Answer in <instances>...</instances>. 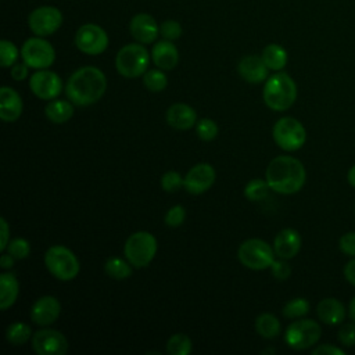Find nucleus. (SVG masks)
Segmentation results:
<instances>
[{"instance_id": "1", "label": "nucleus", "mask_w": 355, "mask_h": 355, "mask_svg": "<svg viewBox=\"0 0 355 355\" xmlns=\"http://www.w3.org/2000/svg\"><path fill=\"white\" fill-rule=\"evenodd\" d=\"M107 89V79L101 69L96 67H82L76 69L67 82V96L71 103L85 107L97 103Z\"/></svg>"}, {"instance_id": "2", "label": "nucleus", "mask_w": 355, "mask_h": 355, "mask_svg": "<svg viewBox=\"0 0 355 355\" xmlns=\"http://www.w3.org/2000/svg\"><path fill=\"white\" fill-rule=\"evenodd\" d=\"M265 178L270 190L280 194H294L305 184L306 172L300 159L279 155L269 162Z\"/></svg>"}, {"instance_id": "3", "label": "nucleus", "mask_w": 355, "mask_h": 355, "mask_svg": "<svg viewBox=\"0 0 355 355\" xmlns=\"http://www.w3.org/2000/svg\"><path fill=\"white\" fill-rule=\"evenodd\" d=\"M262 96L270 110L286 111L295 103L297 85L288 73L277 72L266 79Z\"/></svg>"}, {"instance_id": "4", "label": "nucleus", "mask_w": 355, "mask_h": 355, "mask_svg": "<svg viewBox=\"0 0 355 355\" xmlns=\"http://www.w3.org/2000/svg\"><path fill=\"white\" fill-rule=\"evenodd\" d=\"M150 54L141 43H129L119 49L115 57L116 71L125 78H137L146 73Z\"/></svg>"}, {"instance_id": "5", "label": "nucleus", "mask_w": 355, "mask_h": 355, "mask_svg": "<svg viewBox=\"0 0 355 355\" xmlns=\"http://www.w3.org/2000/svg\"><path fill=\"white\" fill-rule=\"evenodd\" d=\"M44 263L49 272L58 280H73L79 273V261L75 254L64 245H53L44 254Z\"/></svg>"}, {"instance_id": "6", "label": "nucleus", "mask_w": 355, "mask_h": 355, "mask_svg": "<svg viewBox=\"0 0 355 355\" xmlns=\"http://www.w3.org/2000/svg\"><path fill=\"white\" fill-rule=\"evenodd\" d=\"M157 240L155 237L144 230L130 234L125 243L126 259L135 268L147 266L155 257Z\"/></svg>"}, {"instance_id": "7", "label": "nucleus", "mask_w": 355, "mask_h": 355, "mask_svg": "<svg viewBox=\"0 0 355 355\" xmlns=\"http://www.w3.org/2000/svg\"><path fill=\"white\" fill-rule=\"evenodd\" d=\"M240 262L252 270L270 268L275 261V250L261 239H248L243 241L237 251Z\"/></svg>"}, {"instance_id": "8", "label": "nucleus", "mask_w": 355, "mask_h": 355, "mask_svg": "<svg viewBox=\"0 0 355 355\" xmlns=\"http://www.w3.org/2000/svg\"><path fill=\"white\" fill-rule=\"evenodd\" d=\"M275 143L284 151L300 150L306 140V132L302 123L293 116L280 118L272 130Z\"/></svg>"}, {"instance_id": "9", "label": "nucleus", "mask_w": 355, "mask_h": 355, "mask_svg": "<svg viewBox=\"0 0 355 355\" xmlns=\"http://www.w3.org/2000/svg\"><path fill=\"white\" fill-rule=\"evenodd\" d=\"M322 334V329L318 322L312 319H300L288 324L284 333L286 344L297 351L311 348L315 345Z\"/></svg>"}, {"instance_id": "10", "label": "nucleus", "mask_w": 355, "mask_h": 355, "mask_svg": "<svg viewBox=\"0 0 355 355\" xmlns=\"http://www.w3.org/2000/svg\"><path fill=\"white\" fill-rule=\"evenodd\" d=\"M21 55L25 64L33 69H46L55 60V51L50 42L42 36L29 37L21 49Z\"/></svg>"}, {"instance_id": "11", "label": "nucleus", "mask_w": 355, "mask_h": 355, "mask_svg": "<svg viewBox=\"0 0 355 355\" xmlns=\"http://www.w3.org/2000/svg\"><path fill=\"white\" fill-rule=\"evenodd\" d=\"M75 44L82 53L97 55L107 50L108 35L100 25L85 24L76 31Z\"/></svg>"}, {"instance_id": "12", "label": "nucleus", "mask_w": 355, "mask_h": 355, "mask_svg": "<svg viewBox=\"0 0 355 355\" xmlns=\"http://www.w3.org/2000/svg\"><path fill=\"white\" fill-rule=\"evenodd\" d=\"M62 24V14L53 6H40L35 8L28 17L29 29L36 36H49L60 29Z\"/></svg>"}, {"instance_id": "13", "label": "nucleus", "mask_w": 355, "mask_h": 355, "mask_svg": "<svg viewBox=\"0 0 355 355\" xmlns=\"http://www.w3.org/2000/svg\"><path fill=\"white\" fill-rule=\"evenodd\" d=\"M32 348L39 355H64L68 351V340L54 329H42L32 336Z\"/></svg>"}, {"instance_id": "14", "label": "nucleus", "mask_w": 355, "mask_h": 355, "mask_svg": "<svg viewBox=\"0 0 355 355\" xmlns=\"http://www.w3.org/2000/svg\"><path fill=\"white\" fill-rule=\"evenodd\" d=\"M29 87L39 98L54 100L62 92V80L53 71L37 69L29 79Z\"/></svg>"}, {"instance_id": "15", "label": "nucleus", "mask_w": 355, "mask_h": 355, "mask_svg": "<svg viewBox=\"0 0 355 355\" xmlns=\"http://www.w3.org/2000/svg\"><path fill=\"white\" fill-rule=\"evenodd\" d=\"M216 173L211 164L201 162L194 165L183 178V187L191 194L205 193L215 182Z\"/></svg>"}, {"instance_id": "16", "label": "nucleus", "mask_w": 355, "mask_h": 355, "mask_svg": "<svg viewBox=\"0 0 355 355\" xmlns=\"http://www.w3.org/2000/svg\"><path fill=\"white\" fill-rule=\"evenodd\" d=\"M61 312V304L53 295H44L35 301L31 308V319L39 326L53 324Z\"/></svg>"}, {"instance_id": "17", "label": "nucleus", "mask_w": 355, "mask_h": 355, "mask_svg": "<svg viewBox=\"0 0 355 355\" xmlns=\"http://www.w3.org/2000/svg\"><path fill=\"white\" fill-rule=\"evenodd\" d=\"M129 31L133 39H136L141 44L153 43L159 35V26L155 18L150 14L140 12L136 14L129 24Z\"/></svg>"}, {"instance_id": "18", "label": "nucleus", "mask_w": 355, "mask_h": 355, "mask_svg": "<svg viewBox=\"0 0 355 355\" xmlns=\"http://www.w3.org/2000/svg\"><path fill=\"white\" fill-rule=\"evenodd\" d=\"M301 243L302 240L300 233L295 229L286 227L276 234L273 241V250L279 258L291 259L301 250Z\"/></svg>"}, {"instance_id": "19", "label": "nucleus", "mask_w": 355, "mask_h": 355, "mask_svg": "<svg viewBox=\"0 0 355 355\" xmlns=\"http://www.w3.org/2000/svg\"><path fill=\"white\" fill-rule=\"evenodd\" d=\"M151 60L162 71L173 69L179 62V51L171 40H159L151 50Z\"/></svg>"}, {"instance_id": "20", "label": "nucleus", "mask_w": 355, "mask_h": 355, "mask_svg": "<svg viewBox=\"0 0 355 355\" xmlns=\"http://www.w3.org/2000/svg\"><path fill=\"white\" fill-rule=\"evenodd\" d=\"M237 71H239V75L244 80H247L250 83H261V82L266 80L269 68L263 62L262 57L247 55L240 60V62L237 65Z\"/></svg>"}, {"instance_id": "21", "label": "nucleus", "mask_w": 355, "mask_h": 355, "mask_svg": "<svg viewBox=\"0 0 355 355\" xmlns=\"http://www.w3.org/2000/svg\"><path fill=\"white\" fill-rule=\"evenodd\" d=\"M316 313L320 322L329 326L341 324L347 316V309L341 301L333 297H327L319 301L316 305Z\"/></svg>"}, {"instance_id": "22", "label": "nucleus", "mask_w": 355, "mask_h": 355, "mask_svg": "<svg viewBox=\"0 0 355 355\" xmlns=\"http://www.w3.org/2000/svg\"><path fill=\"white\" fill-rule=\"evenodd\" d=\"M22 100L14 89L8 86L0 89V118L4 122L17 121L22 114Z\"/></svg>"}, {"instance_id": "23", "label": "nucleus", "mask_w": 355, "mask_h": 355, "mask_svg": "<svg viewBox=\"0 0 355 355\" xmlns=\"http://www.w3.org/2000/svg\"><path fill=\"white\" fill-rule=\"evenodd\" d=\"M166 122L175 129L186 130L197 123V112L187 104L176 103L168 108Z\"/></svg>"}, {"instance_id": "24", "label": "nucleus", "mask_w": 355, "mask_h": 355, "mask_svg": "<svg viewBox=\"0 0 355 355\" xmlns=\"http://www.w3.org/2000/svg\"><path fill=\"white\" fill-rule=\"evenodd\" d=\"M19 284L14 273L4 272L0 275V308L6 311L10 308L18 297Z\"/></svg>"}, {"instance_id": "25", "label": "nucleus", "mask_w": 355, "mask_h": 355, "mask_svg": "<svg viewBox=\"0 0 355 355\" xmlns=\"http://www.w3.org/2000/svg\"><path fill=\"white\" fill-rule=\"evenodd\" d=\"M44 114L53 123H65L73 115V105L67 100H51L46 105Z\"/></svg>"}, {"instance_id": "26", "label": "nucleus", "mask_w": 355, "mask_h": 355, "mask_svg": "<svg viewBox=\"0 0 355 355\" xmlns=\"http://www.w3.org/2000/svg\"><path fill=\"white\" fill-rule=\"evenodd\" d=\"M261 57L266 64V67L272 71H280L287 64V51L280 44H276V43L268 44L262 50Z\"/></svg>"}, {"instance_id": "27", "label": "nucleus", "mask_w": 355, "mask_h": 355, "mask_svg": "<svg viewBox=\"0 0 355 355\" xmlns=\"http://www.w3.org/2000/svg\"><path fill=\"white\" fill-rule=\"evenodd\" d=\"M255 330L263 338H275L280 333V322L272 313H261L255 320Z\"/></svg>"}, {"instance_id": "28", "label": "nucleus", "mask_w": 355, "mask_h": 355, "mask_svg": "<svg viewBox=\"0 0 355 355\" xmlns=\"http://www.w3.org/2000/svg\"><path fill=\"white\" fill-rule=\"evenodd\" d=\"M104 270L115 280H125L132 275V263L121 258H110L104 265Z\"/></svg>"}, {"instance_id": "29", "label": "nucleus", "mask_w": 355, "mask_h": 355, "mask_svg": "<svg viewBox=\"0 0 355 355\" xmlns=\"http://www.w3.org/2000/svg\"><path fill=\"white\" fill-rule=\"evenodd\" d=\"M32 337V330L26 323L14 322L6 330V338L12 345H22Z\"/></svg>"}, {"instance_id": "30", "label": "nucleus", "mask_w": 355, "mask_h": 355, "mask_svg": "<svg viewBox=\"0 0 355 355\" xmlns=\"http://www.w3.org/2000/svg\"><path fill=\"white\" fill-rule=\"evenodd\" d=\"M166 351L171 355H189L191 352V340L186 334L176 333L169 337Z\"/></svg>"}, {"instance_id": "31", "label": "nucleus", "mask_w": 355, "mask_h": 355, "mask_svg": "<svg viewBox=\"0 0 355 355\" xmlns=\"http://www.w3.org/2000/svg\"><path fill=\"white\" fill-rule=\"evenodd\" d=\"M309 312V302L305 298H293L291 301H288L284 306H283V316L287 319H297V318H302Z\"/></svg>"}, {"instance_id": "32", "label": "nucleus", "mask_w": 355, "mask_h": 355, "mask_svg": "<svg viewBox=\"0 0 355 355\" xmlns=\"http://www.w3.org/2000/svg\"><path fill=\"white\" fill-rule=\"evenodd\" d=\"M143 83L150 92H162L166 85L168 79L162 69H150L143 75Z\"/></svg>"}, {"instance_id": "33", "label": "nucleus", "mask_w": 355, "mask_h": 355, "mask_svg": "<svg viewBox=\"0 0 355 355\" xmlns=\"http://www.w3.org/2000/svg\"><path fill=\"white\" fill-rule=\"evenodd\" d=\"M270 190L266 179H252L247 183L244 189V196L250 201H259L268 196V191Z\"/></svg>"}, {"instance_id": "34", "label": "nucleus", "mask_w": 355, "mask_h": 355, "mask_svg": "<svg viewBox=\"0 0 355 355\" xmlns=\"http://www.w3.org/2000/svg\"><path fill=\"white\" fill-rule=\"evenodd\" d=\"M18 55H19L18 49L12 42L6 40V39H3L0 42V62H1V67H4V68L12 67L17 62Z\"/></svg>"}, {"instance_id": "35", "label": "nucleus", "mask_w": 355, "mask_h": 355, "mask_svg": "<svg viewBox=\"0 0 355 355\" xmlns=\"http://www.w3.org/2000/svg\"><path fill=\"white\" fill-rule=\"evenodd\" d=\"M196 132H197V136L201 140L209 141V140H214L216 137L219 129H218V125L215 123V121H212L209 118H202L197 122Z\"/></svg>"}, {"instance_id": "36", "label": "nucleus", "mask_w": 355, "mask_h": 355, "mask_svg": "<svg viewBox=\"0 0 355 355\" xmlns=\"http://www.w3.org/2000/svg\"><path fill=\"white\" fill-rule=\"evenodd\" d=\"M7 252L11 254L15 259H25L31 254V244L25 239H14L8 243Z\"/></svg>"}, {"instance_id": "37", "label": "nucleus", "mask_w": 355, "mask_h": 355, "mask_svg": "<svg viewBox=\"0 0 355 355\" xmlns=\"http://www.w3.org/2000/svg\"><path fill=\"white\" fill-rule=\"evenodd\" d=\"M161 186L165 191L168 193H173L178 191L182 186H183V178L180 176L179 172L175 171H169L166 173L162 175L161 178Z\"/></svg>"}, {"instance_id": "38", "label": "nucleus", "mask_w": 355, "mask_h": 355, "mask_svg": "<svg viewBox=\"0 0 355 355\" xmlns=\"http://www.w3.org/2000/svg\"><path fill=\"white\" fill-rule=\"evenodd\" d=\"M159 35L166 39V40H176L180 37L182 35V26L178 21H173V19H168V21H164L161 25H159Z\"/></svg>"}, {"instance_id": "39", "label": "nucleus", "mask_w": 355, "mask_h": 355, "mask_svg": "<svg viewBox=\"0 0 355 355\" xmlns=\"http://www.w3.org/2000/svg\"><path fill=\"white\" fill-rule=\"evenodd\" d=\"M338 341L345 347H354L355 345V322L352 323H344L337 333Z\"/></svg>"}, {"instance_id": "40", "label": "nucleus", "mask_w": 355, "mask_h": 355, "mask_svg": "<svg viewBox=\"0 0 355 355\" xmlns=\"http://www.w3.org/2000/svg\"><path fill=\"white\" fill-rule=\"evenodd\" d=\"M186 218V209L182 205H175L169 208V211L165 215V223L171 227H178L184 222Z\"/></svg>"}, {"instance_id": "41", "label": "nucleus", "mask_w": 355, "mask_h": 355, "mask_svg": "<svg viewBox=\"0 0 355 355\" xmlns=\"http://www.w3.org/2000/svg\"><path fill=\"white\" fill-rule=\"evenodd\" d=\"M338 248L348 257H355V232L344 233L338 240Z\"/></svg>"}, {"instance_id": "42", "label": "nucleus", "mask_w": 355, "mask_h": 355, "mask_svg": "<svg viewBox=\"0 0 355 355\" xmlns=\"http://www.w3.org/2000/svg\"><path fill=\"white\" fill-rule=\"evenodd\" d=\"M287 259H277V261H273V263L270 265V270H272V275L277 279V280H286L290 277L291 275V268L290 265L286 262Z\"/></svg>"}, {"instance_id": "43", "label": "nucleus", "mask_w": 355, "mask_h": 355, "mask_svg": "<svg viewBox=\"0 0 355 355\" xmlns=\"http://www.w3.org/2000/svg\"><path fill=\"white\" fill-rule=\"evenodd\" d=\"M312 354L313 355H344V349L336 347V345H331V344H322L316 348L312 349Z\"/></svg>"}, {"instance_id": "44", "label": "nucleus", "mask_w": 355, "mask_h": 355, "mask_svg": "<svg viewBox=\"0 0 355 355\" xmlns=\"http://www.w3.org/2000/svg\"><path fill=\"white\" fill-rule=\"evenodd\" d=\"M28 64L25 62H15L11 68V76L15 79V80H24L26 76H28Z\"/></svg>"}, {"instance_id": "45", "label": "nucleus", "mask_w": 355, "mask_h": 355, "mask_svg": "<svg viewBox=\"0 0 355 355\" xmlns=\"http://www.w3.org/2000/svg\"><path fill=\"white\" fill-rule=\"evenodd\" d=\"M344 277L345 280L355 286V257H352V259H349L345 266H344Z\"/></svg>"}, {"instance_id": "46", "label": "nucleus", "mask_w": 355, "mask_h": 355, "mask_svg": "<svg viewBox=\"0 0 355 355\" xmlns=\"http://www.w3.org/2000/svg\"><path fill=\"white\" fill-rule=\"evenodd\" d=\"M0 226H1V241H0V250L4 251L7 250V245L10 243L8 237H10V230H8V223L4 218L0 219Z\"/></svg>"}, {"instance_id": "47", "label": "nucleus", "mask_w": 355, "mask_h": 355, "mask_svg": "<svg viewBox=\"0 0 355 355\" xmlns=\"http://www.w3.org/2000/svg\"><path fill=\"white\" fill-rule=\"evenodd\" d=\"M14 257L11 255V254H3L1 255V258H0V266L3 268V269H11L12 266H14Z\"/></svg>"}, {"instance_id": "48", "label": "nucleus", "mask_w": 355, "mask_h": 355, "mask_svg": "<svg viewBox=\"0 0 355 355\" xmlns=\"http://www.w3.org/2000/svg\"><path fill=\"white\" fill-rule=\"evenodd\" d=\"M347 179H348V183L355 189V165H352L348 171V175H347Z\"/></svg>"}, {"instance_id": "49", "label": "nucleus", "mask_w": 355, "mask_h": 355, "mask_svg": "<svg viewBox=\"0 0 355 355\" xmlns=\"http://www.w3.org/2000/svg\"><path fill=\"white\" fill-rule=\"evenodd\" d=\"M348 315H349L351 320L355 322V297L349 301V305H348Z\"/></svg>"}]
</instances>
